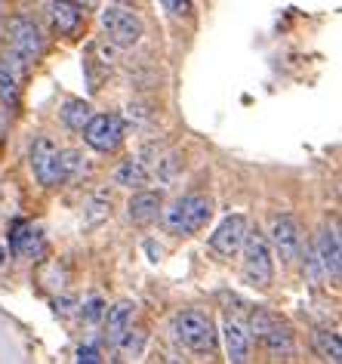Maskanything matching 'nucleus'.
I'll return each instance as SVG.
<instances>
[{
  "instance_id": "obj_1",
  "label": "nucleus",
  "mask_w": 342,
  "mask_h": 364,
  "mask_svg": "<svg viewBox=\"0 0 342 364\" xmlns=\"http://www.w3.org/2000/svg\"><path fill=\"white\" fill-rule=\"evenodd\" d=\"M244 281L256 290H265L272 287V278H275V259H272V244L263 232H250L244 235Z\"/></svg>"
},
{
  "instance_id": "obj_2",
  "label": "nucleus",
  "mask_w": 342,
  "mask_h": 364,
  "mask_svg": "<svg viewBox=\"0 0 342 364\" xmlns=\"http://www.w3.org/2000/svg\"><path fill=\"white\" fill-rule=\"evenodd\" d=\"M176 336L182 340V346H188L192 352H201V355H210L216 349V327L210 321V315L204 312H182L176 315Z\"/></svg>"
},
{
  "instance_id": "obj_3",
  "label": "nucleus",
  "mask_w": 342,
  "mask_h": 364,
  "mask_svg": "<svg viewBox=\"0 0 342 364\" xmlns=\"http://www.w3.org/2000/svg\"><path fill=\"white\" fill-rule=\"evenodd\" d=\"M102 28L108 34V41L114 47H136L145 34V25H142L139 16H133L130 10H121V6H108L102 10Z\"/></svg>"
},
{
  "instance_id": "obj_4",
  "label": "nucleus",
  "mask_w": 342,
  "mask_h": 364,
  "mask_svg": "<svg viewBox=\"0 0 342 364\" xmlns=\"http://www.w3.org/2000/svg\"><path fill=\"white\" fill-rule=\"evenodd\" d=\"M31 170L38 176L40 186H62L65 182V173H62V161H59V149L53 145V139L47 136H38L31 145Z\"/></svg>"
},
{
  "instance_id": "obj_5",
  "label": "nucleus",
  "mask_w": 342,
  "mask_h": 364,
  "mask_svg": "<svg viewBox=\"0 0 342 364\" xmlns=\"http://www.w3.org/2000/svg\"><path fill=\"white\" fill-rule=\"evenodd\" d=\"M80 133H84V139H87L89 149L114 151L121 145V139H123V124H121L118 114H93Z\"/></svg>"
},
{
  "instance_id": "obj_6",
  "label": "nucleus",
  "mask_w": 342,
  "mask_h": 364,
  "mask_svg": "<svg viewBox=\"0 0 342 364\" xmlns=\"http://www.w3.org/2000/svg\"><path fill=\"white\" fill-rule=\"evenodd\" d=\"M10 47L16 56H22L25 62H34L43 56V50H47V43H43V34L34 22L28 19H13L10 22Z\"/></svg>"
},
{
  "instance_id": "obj_7",
  "label": "nucleus",
  "mask_w": 342,
  "mask_h": 364,
  "mask_svg": "<svg viewBox=\"0 0 342 364\" xmlns=\"http://www.w3.org/2000/svg\"><path fill=\"white\" fill-rule=\"evenodd\" d=\"M244 235H247V220L241 213L235 216H225L219 223V229L213 232L210 238V247L219 253V257H235L241 250V244H244Z\"/></svg>"
},
{
  "instance_id": "obj_8",
  "label": "nucleus",
  "mask_w": 342,
  "mask_h": 364,
  "mask_svg": "<svg viewBox=\"0 0 342 364\" xmlns=\"http://www.w3.org/2000/svg\"><path fill=\"white\" fill-rule=\"evenodd\" d=\"M50 22L53 28L65 38H77L84 28V6H77L75 0H50Z\"/></svg>"
},
{
  "instance_id": "obj_9",
  "label": "nucleus",
  "mask_w": 342,
  "mask_h": 364,
  "mask_svg": "<svg viewBox=\"0 0 342 364\" xmlns=\"http://www.w3.org/2000/svg\"><path fill=\"white\" fill-rule=\"evenodd\" d=\"M272 244H275V253L281 257L284 266H290V262L299 257V225H296L290 216H281V220H275L272 225Z\"/></svg>"
},
{
  "instance_id": "obj_10",
  "label": "nucleus",
  "mask_w": 342,
  "mask_h": 364,
  "mask_svg": "<svg viewBox=\"0 0 342 364\" xmlns=\"http://www.w3.org/2000/svg\"><path fill=\"white\" fill-rule=\"evenodd\" d=\"M179 210H182V235H194L210 223L213 201L206 195H188L179 201Z\"/></svg>"
},
{
  "instance_id": "obj_11",
  "label": "nucleus",
  "mask_w": 342,
  "mask_h": 364,
  "mask_svg": "<svg viewBox=\"0 0 342 364\" xmlns=\"http://www.w3.org/2000/svg\"><path fill=\"white\" fill-rule=\"evenodd\" d=\"M318 262H321V272L327 275L330 281H339V275H342V262H339V235H336V229H321V235H318Z\"/></svg>"
},
{
  "instance_id": "obj_12",
  "label": "nucleus",
  "mask_w": 342,
  "mask_h": 364,
  "mask_svg": "<svg viewBox=\"0 0 342 364\" xmlns=\"http://www.w3.org/2000/svg\"><path fill=\"white\" fill-rule=\"evenodd\" d=\"M160 210H164V195L160 192H139V195H133L127 204V216H130V223H136V225L155 223Z\"/></svg>"
},
{
  "instance_id": "obj_13",
  "label": "nucleus",
  "mask_w": 342,
  "mask_h": 364,
  "mask_svg": "<svg viewBox=\"0 0 342 364\" xmlns=\"http://www.w3.org/2000/svg\"><path fill=\"white\" fill-rule=\"evenodd\" d=\"M133 312H136V303H130V299H121L118 306L105 309V340L108 346H118V340L123 336V331L133 324Z\"/></svg>"
},
{
  "instance_id": "obj_14",
  "label": "nucleus",
  "mask_w": 342,
  "mask_h": 364,
  "mask_svg": "<svg viewBox=\"0 0 342 364\" xmlns=\"http://www.w3.org/2000/svg\"><path fill=\"white\" fill-rule=\"evenodd\" d=\"M222 336H225V352H228L231 361L241 364V361L250 358V336L238 321H231L228 318V321L222 324Z\"/></svg>"
},
{
  "instance_id": "obj_15",
  "label": "nucleus",
  "mask_w": 342,
  "mask_h": 364,
  "mask_svg": "<svg viewBox=\"0 0 342 364\" xmlns=\"http://www.w3.org/2000/svg\"><path fill=\"white\" fill-rule=\"evenodd\" d=\"M114 182H118V186H127V188H145L151 182L148 179V167L142 161H136V158H127L118 170H114Z\"/></svg>"
},
{
  "instance_id": "obj_16",
  "label": "nucleus",
  "mask_w": 342,
  "mask_h": 364,
  "mask_svg": "<svg viewBox=\"0 0 342 364\" xmlns=\"http://www.w3.org/2000/svg\"><path fill=\"white\" fill-rule=\"evenodd\" d=\"M263 340V346L268 352H275V355H287V352H293V331L290 327H284L281 321H277L275 327H268V331L259 336Z\"/></svg>"
},
{
  "instance_id": "obj_17",
  "label": "nucleus",
  "mask_w": 342,
  "mask_h": 364,
  "mask_svg": "<svg viewBox=\"0 0 342 364\" xmlns=\"http://www.w3.org/2000/svg\"><path fill=\"white\" fill-rule=\"evenodd\" d=\"M89 117H93V105L84 102V99H71V102L62 108V124H65L68 130H75V133L84 130Z\"/></svg>"
},
{
  "instance_id": "obj_18",
  "label": "nucleus",
  "mask_w": 342,
  "mask_h": 364,
  "mask_svg": "<svg viewBox=\"0 0 342 364\" xmlns=\"http://www.w3.org/2000/svg\"><path fill=\"white\" fill-rule=\"evenodd\" d=\"M314 346H318V355L324 361H342V340L339 333L333 331H318V336H314Z\"/></svg>"
},
{
  "instance_id": "obj_19",
  "label": "nucleus",
  "mask_w": 342,
  "mask_h": 364,
  "mask_svg": "<svg viewBox=\"0 0 342 364\" xmlns=\"http://www.w3.org/2000/svg\"><path fill=\"white\" fill-rule=\"evenodd\" d=\"M0 102L4 108L19 105V75L13 68H0Z\"/></svg>"
},
{
  "instance_id": "obj_20",
  "label": "nucleus",
  "mask_w": 342,
  "mask_h": 364,
  "mask_svg": "<svg viewBox=\"0 0 342 364\" xmlns=\"http://www.w3.org/2000/svg\"><path fill=\"white\" fill-rule=\"evenodd\" d=\"M108 216H111V195H105V192L93 195V201H89V207H87V216H84V225L93 229V225L108 220Z\"/></svg>"
},
{
  "instance_id": "obj_21",
  "label": "nucleus",
  "mask_w": 342,
  "mask_h": 364,
  "mask_svg": "<svg viewBox=\"0 0 342 364\" xmlns=\"http://www.w3.org/2000/svg\"><path fill=\"white\" fill-rule=\"evenodd\" d=\"M277 321H281V318H277L275 312H268V309H256V312L250 315V333H253V336H263L268 327H275Z\"/></svg>"
},
{
  "instance_id": "obj_22",
  "label": "nucleus",
  "mask_w": 342,
  "mask_h": 364,
  "mask_svg": "<svg viewBox=\"0 0 342 364\" xmlns=\"http://www.w3.org/2000/svg\"><path fill=\"white\" fill-rule=\"evenodd\" d=\"M28 229H31V225L25 220H13L10 223V232H6V235H10V253H13V257H19V253H22V241H25V235H28Z\"/></svg>"
},
{
  "instance_id": "obj_23",
  "label": "nucleus",
  "mask_w": 342,
  "mask_h": 364,
  "mask_svg": "<svg viewBox=\"0 0 342 364\" xmlns=\"http://www.w3.org/2000/svg\"><path fill=\"white\" fill-rule=\"evenodd\" d=\"M59 161H62V173H65V179H75L80 170H84V158H80V151H59Z\"/></svg>"
},
{
  "instance_id": "obj_24",
  "label": "nucleus",
  "mask_w": 342,
  "mask_h": 364,
  "mask_svg": "<svg viewBox=\"0 0 342 364\" xmlns=\"http://www.w3.org/2000/svg\"><path fill=\"white\" fill-rule=\"evenodd\" d=\"M105 299L102 296H93V299H87L84 309H80V315H84V321L89 324H96V321H102V315H105Z\"/></svg>"
},
{
  "instance_id": "obj_25",
  "label": "nucleus",
  "mask_w": 342,
  "mask_h": 364,
  "mask_svg": "<svg viewBox=\"0 0 342 364\" xmlns=\"http://www.w3.org/2000/svg\"><path fill=\"white\" fill-rule=\"evenodd\" d=\"M160 4H164V10L170 13V16H176V19H188V16H192V0H160Z\"/></svg>"
},
{
  "instance_id": "obj_26",
  "label": "nucleus",
  "mask_w": 342,
  "mask_h": 364,
  "mask_svg": "<svg viewBox=\"0 0 342 364\" xmlns=\"http://www.w3.org/2000/svg\"><path fill=\"white\" fill-rule=\"evenodd\" d=\"M77 361H102V355H99L96 346H80V349H77Z\"/></svg>"
},
{
  "instance_id": "obj_27",
  "label": "nucleus",
  "mask_w": 342,
  "mask_h": 364,
  "mask_svg": "<svg viewBox=\"0 0 342 364\" xmlns=\"http://www.w3.org/2000/svg\"><path fill=\"white\" fill-rule=\"evenodd\" d=\"M75 4H77V6H84V10H96L99 0H75Z\"/></svg>"
},
{
  "instance_id": "obj_28",
  "label": "nucleus",
  "mask_w": 342,
  "mask_h": 364,
  "mask_svg": "<svg viewBox=\"0 0 342 364\" xmlns=\"http://www.w3.org/2000/svg\"><path fill=\"white\" fill-rule=\"evenodd\" d=\"M6 133V108H0V139H4Z\"/></svg>"
},
{
  "instance_id": "obj_29",
  "label": "nucleus",
  "mask_w": 342,
  "mask_h": 364,
  "mask_svg": "<svg viewBox=\"0 0 342 364\" xmlns=\"http://www.w3.org/2000/svg\"><path fill=\"white\" fill-rule=\"evenodd\" d=\"M6 257H10V250H6V247H0V269L6 266Z\"/></svg>"
},
{
  "instance_id": "obj_30",
  "label": "nucleus",
  "mask_w": 342,
  "mask_h": 364,
  "mask_svg": "<svg viewBox=\"0 0 342 364\" xmlns=\"http://www.w3.org/2000/svg\"><path fill=\"white\" fill-rule=\"evenodd\" d=\"M118 4H130V0H118Z\"/></svg>"
}]
</instances>
